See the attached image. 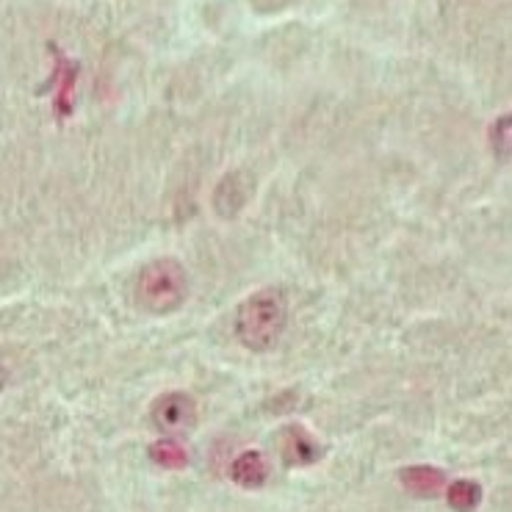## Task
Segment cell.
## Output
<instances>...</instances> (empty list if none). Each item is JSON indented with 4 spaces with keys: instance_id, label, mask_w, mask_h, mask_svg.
Returning <instances> with one entry per match:
<instances>
[{
    "instance_id": "1",
    "label": "cell",
    "mask_w": 512,
    "mask_h": 512,
    "mask_svg": "<svg viewBox=\"0 0 512 512\" xmlns=\"http://www.w3.org/2000/svg\"><path fill=\"white\" fill-rule=\"evenodd\" d=\"M286 322V294L277 288H261L236 310V338L250 352H269L283 338Z\"/></svg>"
},
{
    "instance_id": "2",
    "label": "cell",
    "mask_w": 512,
    "mask_h": 512,
    "mask_svg": "<svg viewBox=\"0 0 512 512\" xmlns=\"http://www.w3.org/2000/svg\"><path fill=\"white\" fill-rule=\"evenodd\" d=\"M133 297L139 308L153 316L175 313L189 297V274L175 258H155L142 266L133 286Z\"/></svg>"
},
{
    "instance_id": "3",
    "label": "cell",
    "mask_w": 512,
    "mask_h": 512,
    "mask_svg": "<svg viewBox=\"0 0 512 512\" xmlns=\"http://www.w3.org/2000/svg\"><path fill=\"white\" fill-rule=\"evenodd\" d=\"M150 418H153V427L158 432H164V435H183L197 421V402L183 391L161 393L153 402V407H150Z\"/></svg>"
},
{
    "instance_id": "4",
    "label": "cell",
    "mask_w": 512,
    "mask_h": 512,
    "mask_svg": "<svg viewBox=\"0 0 512 512\" xmlns=\"http://www.w3.org/2000/svg\"><path fill=\"white\" fill-rule=\"evenodd\" d=\"M280 457L291 468H305V465H313L322 457V446L305 427L288 424L280 432Z\"/></svg>"
},
{
    "instance_id": "5",
    "label": "cell",
    "mask_w": 512,
    "mask_h": 512,
    "mask_svg": "<svg viewBox=\"0 0 512 512\" xmlns=\"http://www.w3.org/2000/svg\"><path fill=\"white\" fill-rule=\"evenodd\" d=\"M399 482L418 499H435L446 490V474L435 465H407L399 471Z\"/></svg>"
},
{
    "instance_id": "6",
    "label": "cell",
    "mask_w": 512,
    "mask_h": 512,
    "mask_svg": "<svg viewBox=\"0 0 512 512\" xmlns=\"http://www.w3.org/2000/svg\"><path fill=\"white\" fill-rule=\"evenodd\" d=\"M230 479L239 488H263L266 479H269V463H266V457L261 452H241L233 460V465H230Z\"/></svg>"
},
{
    "instance_id": "7",
    "label": "cell",
    "mask_w": 512,
    "mask_h": 512,
    "mask_svg": "<svg viewBox=\"0 0 512 512\" xmlns=\"http://www.w3.org/2000/svg\"><path fill=\"white\" fill-rule=\"evenodd\" d=\"M150 460L155 465H161V468H167V471H180V468L189 465V452L178 438L167 435V438H161V441H155L150 446Z\"/></svg>"
},
{
    "instance_id": "8",
    "label": "cell",
    "mask_w": 512,
    "mask_h": 512,
    "mask_svg": "<svg viewBox=\"0 0 512 512\" xmlns=\"http://www.w3.org/2000/svg\"><path fill=\"white\" fill-rule=\"evenodd\" d=\"M446 501L454 512H474L482 501V488L474 479H457L446 485Z\"/></svg>"
},
{
    "instance_id": "9",
    "label": "cell",
    "mask_w": 512,
    "mask_h": 512,
    "mask_svg": "<svg viewBox=\"0 0 512 512\" xmlns=\"http://www.w3.org/2000/svg\"><path fill=\"white\" fill-rule=\"evenodd\" d=\"M490 147L499 161H512V114H504L490 128Z\"/></svg>"
},
{
    "instance_id": "10",
    "label": "cell",
    "mask_w": 512,
    "mask_h": 512,
    "mask_svg": "<svg viewBox=\"0 0 512 512\" xmlns=\"http://www.w3.org/2000/svg\"><path fill=\"white\" fill-rule=\"evenodd\" d=\"M3 385H6V369L0 366V388H3Z\"/></svg>"
}]
</instances>
